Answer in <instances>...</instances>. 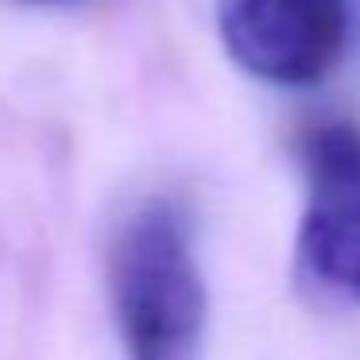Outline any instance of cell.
Returning <instances> with one entry per match:
<instances>
[{
	"instance_id": "obj_1",
	"label": "cell",
	"mask_w": 360,
	"mask_h": 360,
	"mask_svg": "<svg viewBox=\"0 0 360 360\" xmlns=\"http://www.w3.org/2000/svg\"><path fill=\"white\" fill-rule=\"evenodd\" d=\"M109 298L128 360H198L205 279L190 210L171 194L140 202L109 248Z\"/></svg>"
},
{
	"instance_id": "obj_2",
	"label": "cell",
	"mask_w": 360,
	"mask_h": 360,
	"mask_svg": "<svg viewBox=\"0 0 360 360\" xmlns=\"http://www.w3.org/2000/svg\"><path fill=\"white\" fill-rule=\"evenodd\" d=\"M306 205L295 240L298 287L321 306H360V128L321 120L302 143Z\"/></svg>"
},
{
	"instance_id": "obj_3",
	"label": "cell",
	"mask_w": 360,
	"mask_h": 360,
	"mask_svg": "<svg viewBox=\"0 0 360 360\" xmlns=\"http://www.w3.org/2000/svg\"><path fill=\"white\" fill-rule=\"evenodd\" d=\"M217 27L244 74L271 86H314L349 51L352 0H225Z\"/></svg>"
},
{
	"instance_id": "obj_4",
	"label": "cell",
	"mask_w": 360,
	"mask_h": 360,
	"mask_svg": "<svg viewBox=\"0 0 360 360\" xmlns=\"http://www.w3.org/2000/svg\"><path fill=\"white\" fill-rule=\"evenodd\" d=\"M20 4H35V8H66V4H82V0H20Z\"/></svg>"
}]
</instances>
